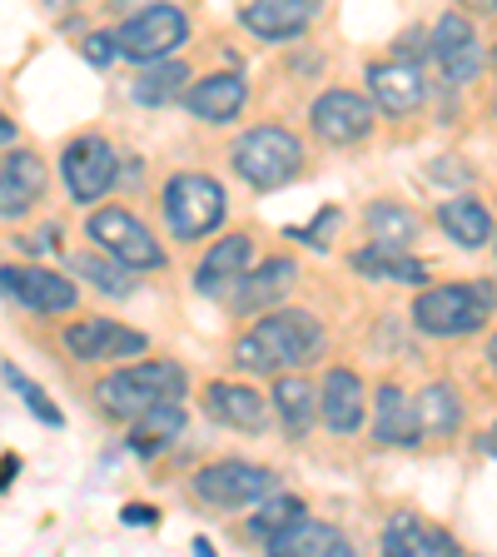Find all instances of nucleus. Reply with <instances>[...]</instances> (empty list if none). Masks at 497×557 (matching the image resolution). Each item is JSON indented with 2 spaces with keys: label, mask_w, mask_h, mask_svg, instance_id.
<instances>
[{
  "label": "nucleus",
  "mask_w": 497,
  "mask_h": 557,
  "mask_svg": "<svg viewBox=\"0 0 497 557\" xmlns=\"http://www.w3.org/2000/svg\"><path fill=\"white\" fill-rule=\"evenodd\" d=\"M324 329L309 309H269L254 329H244L234 338V363L244 373H284V369H309L324 359Z\"/></svg>",
  "instance_id": "nucleus-1"
},
{
  "label": "nucleus",
  "mask_w": 497,
  "mask_h": 557,
  "mask_svg": "<svg viewBox=\"0 0 497 557\" xmlns=\"http://www.w3.org/2000/svg\"><path fill=\"white\" fill-rule=\"evenodd\" d=\"M189 394V373L174 359H139L135 369H115L95 383V408L115 423L139 418L160 398H185Z\"/></svg>",
  "instance_id": "nucleus-2"
},
{
  "label": "nucleus",
  "mask_w": 497,
  "mask_h": 557,
  "mask_svg": "<svg viewBox=\"0 0 497 557\" xmlns=\"http://www.w3.org/2000/svg\"><path fill=\"white\" fill-rule=\"evenodd\" d=\"M229 164L249 189L274 195V189H284V185L299 180L303 145H299V135H289L284 125H254V129H244V135L234 139Z\"/></svg>",
  "instance_id": "nucleus-3"
},
{
  "label": "nucleus",
  "mask_w": 497,
  "mask_h": 557,
  "mask_svg": "<svg viewBox=\"0 0 497 557\" xmlns=\"http://www.w3.org/2000/svg\"><path fill=\"white\" fill-rule=\"evenodd\" d=\"M408 313L433 338H468L497 313V294L487 284H433L418 294Z\"/></svg>",
  "instance_id": "nucleus-4"
},
{
  "label": "nucleus",
  "mask_w": 497,
  "mask_h": 557,
  "mask_svg": "<svg viewBox=\"0 0 497 557\" xmlns=\"http://www.w3.org/2000/svg\"><path fill=\"white\" fill-rule=\"evenodd\" d=\"M160 205H164V224H170V234L179 244H195V239H204V234H214L224 224V214H229L224 185L209 180V174H199V170L170 174Z\"/></svg>",
  "instance_id": "nucleus-5"
},
{
  "label": "nucleus",
  "mask_w": 497,
  "mask_h": 557,
  "mask_svg": "<svg viewBox=\"0 0 497 557\" xmlns=\"http://www.w3.org/2000/svg\"><path fill=\"white\" fill-rule=\"evenodd\" d=\"M60 180H65V195L75 205L95 209L110 189L120 185V154L115 145L100 135V129H85L60 150Z\"/></svg>",
  "instance_id": "nucleus-6"
},
{
  "label": "nucleus",
  "mask_w": 497,
  "mask_h": 557,
  "mask_svg": "<svg viewBox=\"0 0 497 557\" xmlns=\"http://www.w3.org/2000/svg\"><path fill=\"white\" fill-rule=\"evenodd\" d=\"M85 234H90L95 249H104V255L120 259V264H129L135 274H154V269H164V244L154 239L129 209H115V205L90 209Z\"/></svg>",
  "instance_id": "nucleus-7"
},
{
  "label": "nucleus",
  "mask_w": 497,
  "mask_h": 557,
  "mask_svg": "<svg viewBox=\"0 0 497 557\" xmlns=\"http://www.w3.org/2000/svg\"><path fill=\"white\" fill-rule=\"evenodd\" d=\"M120 40V55L145 65V60H164L189 40V15L170 0H150V5H139V11L125 15V25L115 30Z\"/></svg>",
  "instance_id": "nucleus-8"
},
{
  "label": "nucleus",
  "mask_w": 497,
  "mask_h": 557,
  "mask_svg": "<svg viewBox=\"0 0 497 557\" xmlns=\"http://www.w3.org/2000/svg\"><path fill=\"white\" fill-rule=\"evenodd\" d=\"M274 487H278L274 468L249 463V458H220V463H204L195 473V493L209 508H254Z\"/></svg>",
  "instance_id": "nucleus-9"
},
{
  "label": "nucleus",
  "mask_w": 497,
  "mask_h": 557,
  "mask_svg": "<svg viewBox=\"0 0 497 557\" xmlns=\"http://www.w3.org/2000/svg\"><path fill=\"white\" fill-rule=\"evenodd\" d=\"M0 294L21 304L25 313H75L80 309V289L70 274L40 264H5L0 269Z\"/></svg>",
  "instance_id": "nucleus-10"
},
{
  "label": "nucleus",
  "mask_w": 497,
  "mask_h": 557,
  "mask_svg": "<svg viewBox=\"0 0 497 557\" xmlns=\"http://www.w3.org/2000/svg\"><path fill=\"white\" fill-rule=\"evenodd\" d=\"M373 120H378V104H373L369 95H359V90H324L319 100H313V110H309L313 135L324 139V145H334V150L369 139Z\"/></svg>",
  "instance_id": "nucleus-11"
},
{
  "label": "nucleus",
  "mask_w": 497,
  "mask_h": 557,
  "mask_svg": "<svg viewBox=\"0 0 497 557\" xmlns=\"http://www.w3.org/2000/svg\"><path fill=\"white\" fill-rule=\"evenodd\" d=\"M65 348L70 359L80 363H120V359L150 354V338L129 324H115V319H75L65 329Z\"/></svg>",
  "instance_id": "nucleus-12"
},
{
  "label": "nucleus",
  "mask_w": 497,
  "mask_h": 557,
  "mask_svg": "<svg viewBox=\"0 0 497 557\" xmlns=\"http://www.w3.org/2000/svg\"><path fill=\"white\" fill-rule=\"evenodd\" d=\"M204 413L214 418V423H224V429L234 433H269V418H274V404H269V394H259L254 383H234V379H214L204 383Z\"/></svg>",
  "instance_id": "nucleus-13"
},
{
  "label": "nucleus",
  "mask_w": 497,
  "mask_h": 557,
  "mask_svg": "<svg viewBox=\"0 0 497 557\" xmlns=\"http://www.w3.org/2000/svg\"><path fill=\"white\" fill-rule=\"evenodd\" d=\"M369 100L378 104L388 120H408L418 110V104L428 100V81H423V65H413V60H373L369 70Z\"/></svg>",
  "instance_id": "nucleus-14"
},
{
  "label": "nucleus",
  "mask_w": 497,
  "mask_h": 557,
  "mask_svg": "<svg viewBox=\"0 0 497 557\" xmlns=\"http://www.w3.org/2000/svg\"><path fill=\"white\" fill-rule=\"evenodd\" d=\"M428 55L438 60L443 81L448 85H468L483 70V46H477V30L468 15L448 11L438 25L428 30Z\"/></svg>",
  "instance_id": "nucleus-15"
},
{
  "label": "nucleus",
  "mask_w": 497,
  "mask_h": 557,
  "mask_svg": "<svg viewBox=\"0 0 497 557\" xmlns=\"http://www.w3.org/2000/svg\"><path fill=\"white\" fill-rule=\"evenodd\" d=\"M319 418H324V429L348 438V433L363 429V418H369V388L353 369H328L324 383H319Z\"/></svg>",
  "instance_id": "nucleus-16"
},
{
  "label": "nucleus",
  "mask_w": 497,
  "mask_h": 557,
  "mask_svg": "<svg viewBox=\"0 0 497 557\" xmlns=\"http://www.w3.org/2000/svg\"><path fill=\"white\" fill-rule=\"evenodd\" d=\"M319 5L324 0H244L239 25L249 35H259V40H269V46H278V40H299L313 25Z\"/></svg>",
  "instance_id": "nucleus-17"
},
{
  "label": "nucleus",
  "mask_w": 497,
  "mask_h": 557,
  "mask_svg": "<svg viewBox=\"0 0 497 557\" xmlns=\"http://www.w3.org/2000/svg\"><path fill=\"white\" fill-rule=\"evenodd\" d=\"M383 553L388 557H458L463 543L438 528V522L418 518V512H394L383 522Z\"/></svg>",
  "instance_id": "nucleus-18"
},
{
  "label": "nucleus",
  "mask_w": 497,
  "mask_h": 557,
  "mask_svg": "<svg viewBox=\"0 0 497 557\" xmlns=\"http://www.w3.org/2000/svg\"><path fill=\"white\" fill-rule=\"evenodd\" d=\"M294 274H299V264L289 255H269L259 259V269H244L234 278V313H269L294 289Z\"/></svg>",
  "instance_id": "nucleus-19"
},
{
  "label": "nucleus",
  "mask_w": 497,
  "mask_h": 557,
  "mask_svg": "<svg viewBox=\"0 0 497 557\" xmlns=\"http://www.w3.org/2000/svg\"><path fill=\"white\" fill-rule=\"evenodd\" d=\"M46 195V164L30 150H11L0 160V220H25Z\"/></svg>",
  "instance_id": "nucleus-20"
},
{
  "label": "nucleus",
  "mask_w": 497,
  "mask_h": 557,
  "mask_svg": "<svg viewBox=\"0 0 497 557\" xmlns=\"http://www.w3.org/2000/svg\"><path fill=\"white\" fill-rule=\"evenodd\" d=\"M244 100H249V85L234 70H214L204 81H195L185 90V110L204 125H229V120L244 115Z\"/></svg>",
  "instance_id": "nucleus-21"
},
{
  "label": "nucleus",
  "mask_w": 497,
  "mask_h": 557,
  "mask_svg": "<svg viewBox=\"0 0 497 557\" xmlns=\"http://www.w3.org/2000/svg\"><path fill=\"white\" fill-rule=\"evenodd\" d=\"M373 438L383 448H418V438H423L413 394L403 383H378V394H373Z\"/></svg>",
  "instance_id": "nucleus-22"
},
{
  "label": "nucleus",
  "mask_w": 497,
  "mask_h": 557,
  "mask_svg": "<svg viewBox=\"0 0 497 557\" xmlns=\"http://www.w3.org/2000/svg\"><path fill=\"white\" fill-rule=\"evenodd\" d=\"M249 259H254V239H249V234H244V230L220 234V244H214V249L199 259L195 289L204 294V299H220L224 289H234V278L249 269Z\"/></svg>",
  "instance_id": "nucleus-23"
},
{
  "label": "nucleus",
  "mask_w": 497,
  "mask_h": 557,
  "mask_svg": "<svg viewBox=\"0 0 497 557\" xmlns=\"http://www.w3.org/2000/svg\"><path fill=\"white\" fill-rule=\"evenodd\" d=\"M185 429H189L185 398H160V404H150L139 418H129V453L154 458V453H164L170 443H179Z\"/></svg>",
  "instance_id": "nucleus-24"
},
{
  "label": "nucleus",
  "mask_w": 497,
  "mask_h": 557,
  "mask_svg": "<svg viewBox=\"0 0 497 557\" xmlns=\"http://www.w3.org/2000/svg\"><path fill=\"white\" fill-rule=\"evenodd\" d=\"M269 404H274L284 433H289V438H303V433L313 429V418H319V388L303 379V369L299 373L284 369L274 379V394H269Z\"/></svg>",
  "instance_id": "nucleus-25"
},
{
  "label": "nucleus",
  "mask_w": 497,
  "mask_h": 557,
  "mask_svg": "<svg viewBox=\"0 0 497 557\" xmlns=\"http://www.w3.org/2000/svg\"><path fill=\"white\" fill-rule=\"evenodd\" d=\"M269 553H274V557H294V553H299V557H348V553H353V543L338 533L334 522L299 518V522H289L274 543H269Z\"/></svg>",
  "instance_id": "nucleus-26"
},
{
  "label": "nucleus",
  "mask_w": 497,
  "mask_h": 557,
  "mask_svg": "<svg viewBox=\"0 0 497 557\" xmlns=\"http://www.w3.org/2000/svg\"><path fill=\"white\" fill-rule=\"evenodd\" d=\"M438 230L448 234L458 249H487L493 244V214H487L477 199L458 195V199H443L438 205Z\"/></svg>",
  "instance_id": "nucleus-27"
},
{
  "label": "nucleus",
  "mask_w": 497,
  "mask_h": 557,
  "mask_svg": "<svg viewBox=\"0 0 497 557\" xmlns=\"http://www.w3.org/2000/svg\"><path fill=\"white\" fill-rule=\"evenodd\" d=\"M413 408H418L423 438H452V433L463 429V398H458L452 383H428V388H418Z\"/></svg>",
  "instance_id": "nucleus-28"
},
{
  "label": "nucleus",
  "mask_w": 497,
  "mask_h": 557,
  "mask_svg": "<svg viewBox=\"0 0 497 557\" xmlns=\"http://www.w3.org/2000/svg\"><path fill=\"white\" fill-rule=\"evenodd\" d=\"M189 90V65L185 60H145L135 75V85H129V95H135L139 104H174V100H185Z\"/></svg>",
  "instance_id": "nucleus-29"
},
{
  "label": "nucleus",
  "mask_w": 497,
  "mask_h": 557,
  "mask_svg": "<svg viewBox=\"0 0 497 557\" xmlns=\"http://www.w3.org/2000/svg\"><path fill=\"white\" fill-rule=\"evenodd\" d=\"M348 264H353V274H363V278H388V284H423V278H428L423 259H413L408 249H383V244L353 249V255H348Z\"/></svg>",
  "instance_id": "nucleus-30"
},
{
  "label": "nucleus",
  "mask_w": 497,
  "mask_h": 557,
  "mask_svg": "<svg viewBox=\"0 0 497 557\" xmlns=\"http://www.w3.org/2000/svg\"><path fill=\"white\" fill-rule=\"evenodd\" d=\"M363 230H369V239L383 244V249H413L418 214L408 205H398V199H373V205L363 209Z\"/></svg>",
  "instance_id": "nucleus-31"
},
{
  "label": "nucleus",
  "mask_w": 497,
  "mask_h": 557,
  "mask_svg": "<svg viewBox=\"0 0 497 557\" xmlns=\"http://www.w3.org/2000/svg\"><path fill=\"white\" fill-rule=\"evenodd\" d=\"M254 508L259 512L244 522V537H249V543H264V547L274 543V537L289 528V522L303 518V498H289V493H269V498H259Z\"/></svg>",
  "instance_id": "nucleus-32"
},
{
  "label": "nucleus",
  "mask_w": 497,
  "mask_h": 557,
  "mask_svg": "<svg viewBox=\"0 0 497 557\" xmlns=\"http://www.w3.org/2000/svg\"><path fill=\"white\" fill-rule=\"evenodd\" d=\"M70 269H75V274H85L95 284V289L100 294H110V299H129V294H135V269L129 264H120V259H110L100 249V255H75L70 259Z\"/></svg>",
  "instance_id": "nucleus-33"
},
{
  "label": "nucleus",
  "mask_w": 497,
  "mask_h": 557,
  "mask_svg": "<svg viewBox=\"0 0 497 557\" xmlns=\"http://www.w3.org/2000/svg\"><path fill=\"white\" fill-rule=\"evenodd\" d=\"M0 373H5V383H11L15 394H21V404L30 408V413L40 418L46 429H60V423H65V413H60V404H50V398H46V388H40V383L30 379V373H21V369H15V363H5V369H0Z\"/></svg>",
  "instance_id": "nucleus-34"
},
{
  "label": "nucleus",
  "mask_w": 497,
  "mask_h": 557,
  "mask_svg": "<svg viewBox=\"0 0 497 557\" xmlns=\"http://www.w3.org/2000/svg\"><path fill=\"white\" fill-rule=\"evenodd\" d=\"M80 55L90 60L95 70H104V65H110V60L120 55V40H115V30H90V35H85V46H80Z\"/></svg>",
  "instance_id": "nucleus-35"
},
{
  "label": "nucleus",
  "mask_w": 497,
  "mask_h": 557,
  "mask_svg": "<svg viewBox=\"0 0 497 557\" xmlns=\"http://www.w3.org/2000/svg\"><path fill=\"white\" fill-rule=\"evenodd\" d=\"M334 224H338V205H324V209H319V220L303 224V230H289V239L309 244V249H324V244H328L324 230H334Z\"/></svg>",
  "instance_id": "nucleus-36"
},
{
  "label": "nucleus",
  "mask_w": 497,
  "mask_h": 557,
  "mask_svg": "<svg viewBox=\"0 0 497 557\" xmlns=\"http://www.w3.org/2000/svg\"><path fill=\"white\" fill-rule=\"evenodd\" d=\"M120 522H125V528H154V522H160V512H154L150 503H129V508L120 512Z\"/></svg>",
  "instance_id": "nucleus-37"
},
{
  "label": "nucleus",
  "mask_w": 497,
  "mask_h": 557,
  "mask_svg": "<svg viewBox=\"0 0 497 557\" xmlns=\"http://www.w3.org/2000/svg\"><path fill=\"white\" fill-rule=\"evenodd\" d=\"M458 5H468V11H477V15H497V0H458Z\"/></svg>",
  "instance_id": "nucleus-38"
},
{
  "label": "nucleus",
  "mask_w": 497,
  "mask_h": 557,
  "mask_svg": "<svg viewBox=\"0 0 497 557\" xmlns=\"http://www.w3.org/2000/svg\"><path fill=\"white\" fill-rule=\"evenodd\" d=\"M483 359H487V369H493V373H497V334H493V338H487V348H483Z\"/></svg>",
  "instance_id": "nucleus-39"
},
{
  "label": "nucleus",
  "mask_w": 497,
  "mask_h": 557,
  "mask_svg": "<svg viewBox=\"0 0 497 557\" xmlns=\"http://www.w3.org/2000/svg\"><path fill=\"white\" fill-rule=\"evenodd\" d=\"M11 139H15V125H11L5 115H0V145H11Z\"/></svg>",
  "instance_id": "nucleus-40"
},
{
  "label": "nucleus",
  "mask_w": 497,
  "mask_h": 557,
  "mask_svg": "<svg viewBox=\"0 0 497 557\" xmlns=\"http://www.w3.org/2000/svg\"><path fill=\"white\" fill-rule=\"evenodd\" d=\"M483 453H497V423H493V429L483 433Z\"/></svg>",
  "instance_id": "nucleus-41"
},
{
  "label": "nucleus",
  "mask_w": 497,
  "mask_h": 557,
  "mask_svg": "<svg viewBox=\"0 0 497 557\" xmlns=\"http://www.w3.org/2000/svg\"><path fill=\"white\" fill-rule=\"evenodd\" d=\"M115 11H139V0H110Z\"/></svg>",
  "instance_id": "nucleus-42"
},
{
  "label": "nucleus",
  "mask_w": 497,
  "mask_h": 557,
  "mask_svg": "<svg viewBox=\"0 0 497 557\" xmlns=\"http://www.w3.org/2000/svg\"><path fill=\"white\" fill-rule=\"evenodd\" d=\"M50 5H85V0H50Z\"/></svg>",
  "instance_id": "nucleus-43"
},
{
  "label": "nucleus",
  "mask_w": 497,
  "mask_h": 557,
  "mask_svg": "<svg viewBox=\"0 0 497 557\" xmlns=\"http://www.w3.org/2000/svg\"><path fill=\"white\" fill-rule=\"evenodd\" d=\"M493 65H497V50H493Z\"/></svg>",
  "instance_id": "nucleus-44"
},
{
  "label": "nucleus",
  "mask_w": 497,
  "mask_h": 557,
  "mask_svg": "<svg viewBox=\"0 0 497 557\" xmlns=\"http://www.w3.org/2000/svg\"><path fill=\"white\" fill-rule=\"evenodd\" d=\"M493 244H497V234H493Z\"/></svg>",
  "instance_id": "nucleus-45"
}]
</instances>
